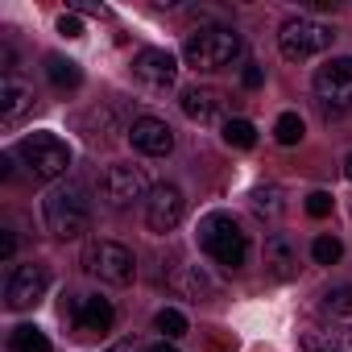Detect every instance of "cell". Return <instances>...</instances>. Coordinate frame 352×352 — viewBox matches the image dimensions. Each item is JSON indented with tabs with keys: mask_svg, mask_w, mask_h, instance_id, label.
<instances>
[{
	"mask_svg": "<svg viewBox=\"0 0 352 352\" xmlns=\"http://www.w3.org/2000/svg\"><path fill=\"white\" fill-rule=\"evenodd\" d=\"M42 220H46V228H50L58 241H79V236L91 228V204H87V191H83L79 183L54 187V191L42 199Z\"/></svg>",
	"mask_w": 352,
	"mask_h": 352,
	"instance_id": "cell-1",
	"label": "cell"
},
{
	"mask_svg": "<svg viewBox=\"0 0 352 352\" xmlns=\"http://www.w3.org/2000/svg\"><path fill=\"white\" fill-rule=\"evenodd\" d=\"M199 249L224 265V270H241L245 265V253H249V236L241 232V224L228 216V212H212L199 220Z\"/></svg>",
	"mask_w": 352,
	"mask_h": 352,
	"instance_id": "cell-2",
	"label": "cell"
},
{
	"mask_svg": "<svg viewBox=\"0 0 352 352\" xmlns=\"http://www.w3.org/2000/svg\"><path fill=\"white\" fill-rule=\"evenodd\" d=\"M236 54H241V34L228 30V25H204V30H195V34L183 42V58H187V67H195V71L232 67Z\"/></svg>",
	"mask_w": 352,
	"mask_h": 352,
	"instance_id": "cell-3",
	"label": "cell"
},
{
	"mask_svg": "<svg viewBox=\"0 0 352 352\" xmlns=\"http://www.w3.org/2000/svg\"><path fill=\"white\" fill-rule=\"evenodd\" d=\"M17 157L25 162V170H30L34 183L63 179L67 166H71V149H67V141L54 137V133H30V137L17 145Z\"/></svg>",
	"mask_w": 352,
	"mask_h": 352,
	"instance_id": "cell-4",
	"label": "cell"
},
{
	"mask_svg": "<svg viewBox=\"0 0 352 352\" xmlns=\"http://www.w3.org/2000/svg\"><path fill=\"white\" fill-rule=\"evenodd\" d=\"M83 270L100 282H112V286H129L137 278V257L116 245V241H91L87 253H83Z\"/></svg>",
	"mask_w": 352,
	"mask_h": 352,
	"instance_id": "cell-5",
	"label": "cell"
},
{
	"mask_svg": "<svg viewBox=\"0 0 352 352\" xmlns=\"http://www.w3.org/2000/svg\"><path fill=\"white\" fill-rule=\"evenodd\" d=\"M331 30L323 21H311V17H298V21H286L282 34H278V46L290 63H302V58H315L331 46Z\"/></svg>",
	"mask_w": 352,
	"mask_h": 352,
	"instance_id": "cell-6",
	"label": "cell"
},
{
	"mask_svg": "<svg viewBox=\"0 0 352 352\" xmlns=\"http://www.w3.org/2000/svg\"><path fill=\"white\" fill-rule=\"evenodd\" d=\"M153 191H149V179L145 170L133 166V162H116L104 170V199L112 208H133V204H145Z\"/></svg>",
	"mask_w": 352,
	"mask_h": 352,
	"instance_id": "cell-7",
	"label": "cell"
},
{
	"mask_svg": "<svg viewBox=\"0 0 352 352\" xmlns=\"http://www.w3.org/2000/svg\"><path fill=\"white\" fill-rule=\"evenodd\" d=\"M63 311L71 315V327H75V336H83V340H100V336H108L112 323H116L112 302L100 298V294H79V298H71Z\"/></svg>",
	"mask_w": 352,
	"mask_h": 352,
	"instance_id": "cell-8",
	"label": "cell"
},
{
	"mask_svg": "<svg viewBox=\"0 0 352 352\" xmlns=\"http://www.w3.org/2000/svg\"><path fill=\"white\" fill-rule=\"evenodd\" d=\"M46 286H50V270H46V265H38V261L17 265V270L9 274V282H5V302H9V311H30V307H38L42 294H46Z\"/></svg>",
	"mask_w": 352,
	"mask_h": 352,
	"instance_id": "cell-9",
	"label": "cell"
},
{
	"mask_svg": "<svg viewBox=\"0 0 352 352\" xmlns=\"http://www.w3.org/2000/svg\"><path fill=\"white\" fill-rule=\"evenodd\" d=\"M315 96L327 108H352V58H331L315 71Z\"/></svg>",
	"mask_w": 352,
	"mask_h": 352,
	"instance_id": "cell-10",
	"label": "cell"
},
{
	"mask_svg": "<svg viewBox=\"0 0 352 352\" xmlns=\"http://www.w3.org/2000/svg\"><path fill=\"white\" fill-rule=\"evenodd\" d=\"M183 216H187V199H183V191L179 187H153V195L145 199V224H149V232H174L183 224Z\"/></svg>",
	"mask_w": 352,
	"mask_h": 352,
	"instance_id": "cell-11",
	"label": "cell"
},
{
	"mask_svg": "<svg viewBox=\"0 0 352 352\" xmlns=\"http://www.w3.org/2000/svg\"><path fill=\"white\" fill-rule=\"evenodd\" d=\"M129 141H133V149H141L145 157H166V153L174 149V133H170V124L157 120V116H137L133 129H129Z\"/></svg>",
	"mask_w": 352,
	"mask_h": 352,
	"instance_id": "cell-12",
	"label": "cell"
},
{
	"mask_svg": "<svg viewBox=\"0 0 352 352\" xmlns=\"http://www.w3.org/2000/svg\"><path fill=\"white\" fill-rule=\"evenodd\" d=\"M133 75L149 87H170L174 79H179V63H174L170 50H141L133 58Z\"/></svg>",
	"mask_w": 352,
	"mask_h": 352,
	"instance_id": "cell-13",
	"label": "cell"
},
{
	"mask_svg": "<svg viewBox=\"0 0 352 352\" xmlns=\"http://www.w3.org/2000/svg\"><path fill=\"white\" fill-rule=\"evenodd\" d=\"M30 108H34V91H30L17 75H5V79H0V124H5V129H17Z\"/></svg>",
	"mask_w": 352,
	"mask_h": 352,
	"instance_id": "cell-14",
	"label": "cell"
},
{
	"mask_svg": "<svg viewBox=\"0 0 352 352\" xmlns=\"http://www.w3.org/2000/svg\"><path fill=\"white\" fill-rule=\"evenodd\" d=\"M224 91H216V87H187L183 91V112L191 116V120H199V124H216L220 116H224Z\"/></svg>",
	"mask_w": 352,
	"mask_h": 352,
	"instance_id": "cell-15",
	"label": "cell"
},
{
	"mask_svg": "<svg viewBox=\"0 0 352 352\" xmlns=\"http://www.w3.org/2000/svg\"><path fill=\"white\" fill-rule=\"evenodd\" d=\"M265 270L274 274V278H294L298 274V253H294V245H290V236H282V232H274L270 241H265Z\"/></svg>",
	"mask_w": 352,
	"mask_h": 352,
	"instance_id": "cell-16",
	"label": "cell"
},
{
	"mask_svg": "<svg viewBox=\"0 0 352 352\" xmlns=\"http://www.w3.org/2000/svg\"><path fill=\"white\" fill-rule=\"evenodd\" d=\"M307 352H352V327H331V331H307L302 336Z\"/></svg>",
	"mask_w": 352,
	"mask_h": 352,
	"instance_id": "cell-17",
	"label": "cell"
},
{
	"mask_svg": "<svg viewBox=\"0 0 352 352\" xmlns=\"http://www.w3.org/2000/svg\"><path fill=\"white\" fill-rule=\"evenodd\" d=\"M46 75H50V83H54V87H63V91L83 83L79 63H71V58H63V54H50V58H46Z\"/></svg>",
	"mask_w": 352,
	"mask_h": 352,
	"instance_id": "cell-18",
	"label": "cell"
},
{
	"mask_svg": "<svg viewBox=\"0 0 352 352\" xmlns=\"http://www.w3.org/2000/svg\"><path fill=\"white\" fill-rule=\"evenodd\" d=\"M9 348H13V352H54V348H50V340H46L38 327H30V323L13 327V336H9Z\"/></svg>",
	"mask_w": 352,
	"mask_h": 352,
	"instance_id": "cell-19",
	"label": "cell"
},
{
	"mask_svg": "<svg viewBox=\"0 0 352 352\" xmlns=\"http://www.w3.org/2000/svg\"><path fill=\"white\" fill-rule=\"evenodd\" d=\"M157 331L166 336V340H179V336H187V315L183 311H174V307H166V311H157Z\"/></svg>",
	"mask_w": 352,
	"mask_h": 352,
	"instance_id": "cell-20",
	"label": "cell"
},
{
	"mask_svg": "<svg viewBox=\"0 0 352 352\" xmlns=\"http://www.w3.org/2000/svg\"><path fill=\"white\" fill-rule=\"evenodd\" d=\"M274 137H278L282 145H298V141H302V116H298V112H282L278 124H274Z\"/></svg>",
	"mask_w": 352,
	"mask_h": 352,
	"instance_id": "cell-21",
	"label": "cell"
},
{
	"mask_svg": "<svg viewBox=\"0 0 352 352\" xmlns=\"http://www.w3.org/2000/svg\"><path fill=\"white\" fill-rule=\"evenodd\" d=\"M224 141L236 145V149H249V145L257 141V129H253L249 120H224Z\"/></svg>",
	"mask_w": 352,
	"mask_h": 352,
	"instance_id": "cell-22",
	"label": "cell"
},
{
	"mask_svg": "<svg viewBox=\"0 0 352 352\" xmlns=\"http://www.w3.org/2000/svg\"><path fill=\"white\" fill-rule=\"evenodd\" d=\"M311 257H315L319 265H336V261L344 257V245H340L336 236H315V245H311Z\"/></svg>",
	"mask_w": 352,
	"mask_h": 352,
	"instance_id": "cell-23",
	"label": "cell"
},
{
	"mask_svg": "<svg viewBox=\"0 0 352 352\" xmlns=\"http://www.w3.org/2000/svg\"><path fill=\"white\" fill-rule=\"evenodd\" d=\"M253 208H257V216H278L282 212V191L278 187H257L253 191Z\"/></svg>",
	"mask_w": 352,
	"mask_h": 352,
	"instance_id": "cell-24",
	"label": "cell"
},
{
	"mask_svg": "<svg viewBox=\"0 0 352 352\" xmlns=\"http://www.w3.org/2000/svg\"><path fill=\"white\" fill-rule=\"evenodd\" d=\"M183 286H187V290H191L195 298H212V294L220 290V286H216V282H212V278H208V274L199 270V265H191V270H187V278H183Z\"/></svg>",
	"mask_w": 352,
	"mask_h": 352,
	"instance_id": "cell-25",
	"label": "cell"
},
{
	"mask_svg": "<svg viewBox=\"0 0 352 352\" xmlns=\"http://www.w3.org/2000/svg\"><path fill=\"white\" fill-rule=\"evenodd\" d=\"M323 307H327L331 315H352V286H331V290L323 294Z\"/></svg>",
	"mask_w": 352,
	"mask_h": 352,
	"instance_id": "cell-26",
	"label": "cell"
},
{
	"mask_svg": "<svg viewBox=\"0 0 352 352\" xmlns=\"http://www.w3.org/2000/svg\"><path fill=\"white\" fill-rule=\"evenodd\" d=\"M327 212H331V195H327V191H315V195H307V216L323 220Z\"/></svg>",
	"mask_w": 352,
	"mask_h": 352,
	"instance_id": "cell-27",
	"label": "cell"
},
{
	"mask_svg": "<svg viewBox=\"0 0 352 352\" xmlns=\"http://www.w3.org/2000/svg\"><path fill=\"white\" fill-rule=\"evenodd\" d=\"M58 34H63V38H83V21H79L75 13H63V17H58Z\"/></svg>",
	"mask_w": 352,
	"mask_h": 352,
	"instance_id": "cell-28",
	"label": "cell"
},
{
	"mask_svg": "<svg viewBox=\"0 0 352 352\" xmlns=\"http://www.w3.org/2000/svg\"><path fill=\"white\" fill-rule=\"evenodd\" d=\"M241 83H245L249 91H257V87L265 83V75H261V67H245V71H241Z\"/></svg>",
	"mask_w": 352,
	"mask_h": 352,
	"instance_id": "cell-29",
	"label": "cell"
},
{
	"mask_svg": "<svg viewBox=\"0 0 352 352\" xmlns=\"http://www.w3.org/2000/svg\"><path fill=\"white\" fill-rule=\"evenodd\" d=\"M13 249H17V236H13V232H0V261H9Z\"/></svg>",
	"mask_w": 352,
	"mask_h": 352,
	"instance_id": "cell-30",
	"label": "cell"
},
{
	"mask_svg": "<svg viewBox=\"0 0 352 352\" xmlns=\"http://www.w3.org/2000/svg\"><path fill=\"white\" fill-rule=\"evenodd\" d=\"M112 352H149V348H145V344H141L137 336H129V340H120V344H116Z\"/></svg>",
	"mask_w": 352,
	"mask_h": 352,
	"instance_id": "cell-31",
	"label": "cell"
},
{
	"mask_svg": "<svg viewBox=\"0 0 352 352\" xmlns=\"http://www.w3.org/2000/svg\"><path fill=\"white\" fill-rule=\"evenodd\" d=\"M149 352H179V348H174V344H166V340H162V344H149Z\"/></svg>",
	"mask_w": 352,
	"mask_h": 352,
	"instance_id": "cell-32",
	"label": "cell"
},
{
	"mask_svg": "<svg viewBox=\"0 0 352 352\" xmlns=\"http://www.w3.org/2000/svg\"><path fill=\"white\" fill-rule=\"evenodd\" d=\"M344 174H348V179H352V153L344 157Z\"/></svg>",
	"mask_w": 352,
	"mask_h": 352,
	"instance_id": "cell-33",
	"label": "cell"
}]
</instances>
